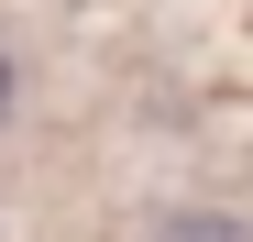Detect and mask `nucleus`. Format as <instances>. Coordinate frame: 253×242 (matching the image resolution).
Here are the masks:
<instances>
[{
    "mask_svg": "<svg viewBox=\"0 0 253 242\" xmlns=\"http://www.w3.org/2000/svg\"><path fill=\"white\" fill-rule=\"evenodd\" d=\"M154 242H253V220H231V209H176Z\"/></svg>",
    "mask_w": 253,
    "mask_h": 242,
    "instance_id": "1",
    "label": "nucleus"
},
{
    "mask_svg": "<svg viewBox=\"0 0 253 242\" xmlns=\"http://www.w3.org/2000/svg\"><path fill=\"white\" fill-rule=\"evenodd\" d=\"M0 110H11V55H0Z\"/></svg>",
    "mask_w": 253,
    "mask_h": 242,
    "instance_id": "2",
    "label": "nucleus"
}]
</instances>
